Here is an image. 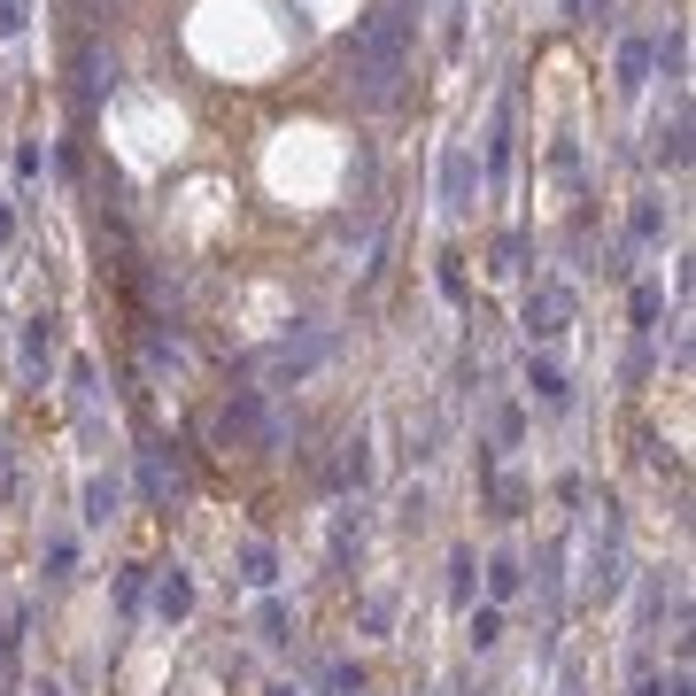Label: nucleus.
<instances>
[{"label":"nucleus","instance_id":"nucleus-1","mask_svg":"<svg viewBox=\"0 0 696 696\" xmlns=\"http://www.w3.org/2000/svg\"><path fill=\"white\" fill-rule=\"evenodd\" d=\"M534 395H542V403H565V372H557V364H534Z\"/></svg>","mask_w":696,"mask_h":696},{"label":"nucleus","instance_id":"nucleus-2","mask_svg":"<svg viewBox=\"0 0 696 696\" xmlns=\"http://www.w3.org/2000/svg\"><path fill=\"white\" fill-rule=\"evenodd\" d=\"M39 696H55V689H39Z\"/></svg>","mask_w":696,"mask_h":696},{"label":"nucleus","instance_id":"nucleus-3","mask_svg":"<svg viewBox=\"0 0 696 696\" xmlns=\"http://www.w3.org/2000/svg\"><path fill=\"white\" fill-rule=\"evenodd\" d=\"M279 696H294V689H279Z\"/></svg>","mask_w":696,"mask_h":696}]
</instances>
